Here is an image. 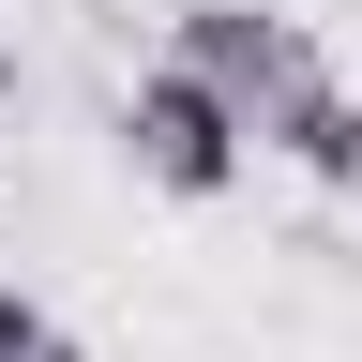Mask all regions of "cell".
I'll use <instances>...</instances> for the list:
<instances>
[{"mask_svg": "<svg viewBox=\"0 0 362 362\" xmlns=\"http://www.w3.org/2000/svg\"><path fill=\"white\" fill-rule=\"evenodd\" d=\"M0 362H90V347H76V332H61L30 287H0Z\"/></svg>", "mask_w": 362, "mask_h": 362, "instance_id": "4", "label": "cell"}, {"mask_svg": "<svg viewBox=\"0 0 362 362\" xmlns=\"http://www.w3.org/2000/svg\"><path fill=\"white\" fill-rule=\"evenodd\" d=\"M90 16H136V0H90Z\"/></svg>", "mask_w": 362, "mask_h": 362, "instance_id": "6", "label": "cell"}, {"mask_svg": "<svg viewBox=\"0 0 362 362\" xmlns=\"http://www.w3.org/2000/svg\"><path fill=\"white\" fill-rule=\"evenodd\" d=\"M121 151H136V181H166V197H226L242 151H257V121L211 106L181 61H151V76H136V106H121Z\"/></svg>", "mask_w": 362, "mask_h": 362, "instance_id": "2", "label": "cell"}, {"mask_svg": "<svg viewBox=\"0 0 362 362\" xmlns=\"http://www.w3.org/2000/svg\"><path fill=\"white\" fill-rule=\"evenodd\" d=\"M16 90H30V76H16V30H0V106H16Z\"/></svg>", "mask_w": 362, "mask_h": 362, "instance_id": "5", "label": "cell"}, {"mask_svg": "<svg viewBox=\"0 0 362 362\" xmlns=\"http://www.w3.org/2000/svg\"><path fill=\"white\" fill-rule=\"evenodd\" d=\"M272 151H287L302 181H332V197H362V90H332V76H317L302 106L272 121Z\"/></svg>", "mask_w": 362, "mask_h": 362, "instance_id": "3", "label": "cell"}, {"mask_svg": "<svg viewBox=\"0 0 362 362\" xmlns=\"http://www.w3.org/2000/svg\"><path fill=\"white\" fill-rule=\"evenodd\" d=\"M166 61L211 90V106H242L257 136L317 90V45H302V16H272V0H181L166 16Z\"/></svg>", "mask_w": 362, "mask_h": 362, "instance_id": "1", "label": "cell"}]
</instances>
